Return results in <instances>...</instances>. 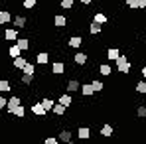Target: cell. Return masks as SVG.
Segmentation results:
<instances>
[{"label":"cell","mask_w":146,"mask_h":144,"mask_svg":"<svg viewBox=\"0 0 146 144\" xmlns=\"http://www.w3.org/2000/svg\"><path fill=\"white\" fill-rule=\"evenodd\" d=\"M130 67H132V63L128 61L126 55H119V57H117V71H119V73L126 75V73L130 71Z\"/></svg>","instance_id":"1"},{"label":"cell","mask_w":146,"mask_h":144,"mask_svg":"<svg viewBox=\"0 0 146 144\" xmlns=\"http://www.w3.org/2000/svg\"><path fill=\"white\" fill-rule=\"evenodd\" d=\"M4 40L6 42H16L18 38H20V34H18V28H4Z\"/></svg>","instance_id":"2"},{"label":"cell","mask_w":146,"mask_h":144,"mask_svg":"<svg viewBox=\"0 0 146 144\" xmlns=\"http://www.w3.org/2000/svg\"><path fill=\"white\" fill-rule=\"evenodd\" d=\"M18 105H22L20 97H18V95H12L10 99H8V103H6V111H8V115H12V111H14Z\"/></svg>","instance_id":"3"},{"label":"cell","mask_w":146,"mask_h":144,"mask_svg":"<svg viewBox=\"0 0 146 144\" xmlns=\"http://www.w3.org/2000/svg\"><path fill=\"white\" fill-rule=\"evenodd\" d=\"M32 113H34L36 117H46V115H48L46 107L42 105V101H40V103H34V105H32Z\"/></svg>","instance_id":"4"},{"label":"cell","mask_w":146,"mask_h":144,"mask_svg":"<svg viewBox=\"0 0 146 144\" xmlns=\"http://www.w3.org/2000/svg\"><path fill=\"white\" fill-rule=\"evenodd\" d=\"M51 73L53 75H63L65 73V63L63 61H53L51 63Z\"/></svg>","instance_id":"5"},{"label":"cell","mask_w":146,"mask_h":144,"mask_svg":"<svg viewBox=\"0 0 146 144\" xmlns=\"http://www.w3.org/2000/svg\"><path fill=\"white\" fill-rule=\"evenodd\" d=\"M81 89V83L77 81V79H69L67 83H65V91L67 93H75V91H79Z\"/></svg>","instance_id":"6"},{"label":"cell","mask_w":146,"mask_h":144,"mask_svg":"<svg viewBox=\"0 0 146 144\" xmlns=\"http://www.w3.org/2000/svg\"><path fill=\"white\" fill-rule=\"evenodd\" d=\"M57 138H59V142H63V144H69L73 140V134H71V130H61L59 134H57Z\"/></svg>","instance_id":"7"},{"label":"cell","mask_w":146,"mask_h":144,"mask_svg":"<svg viewBox=\"0 0 146 144\" xmlns=\"http://www.w3.org/2000/svg\"><path fill=\"white\" fill-rule=\"evenodd\" d=\"M87 59H89V55H87V53H83V51H77V53L73 55L75 65H85V63H87Z\"/></svg>","instance_id":"8"},{"label":"cell","mask_w":146,"mask_h":144,"mask_svg":"<svg viewBox=\"0 0 146 144\" xmlns=\"http://www.w3.org/2000/svg\"><path fill=\"white\" fill-rule=\"evenodd\" d=\"M12 24H14V28H18V30H24L26 24H28V18H24V16H14L12 18Z\"/></svg>","instance_id":"9"},{"label":"cell","mask_w":146,"mask_h":144,"mask_svg":"<svg viewBox=\"0 0 146 144\" xmlns=\"http://www.w3.org/2000/svg\"><path fill=\"white\" fill-rule=\"evenodd\" d=\"M36 61H38V65H48V63H49V53H48V51H40V53H36Z\"/></svg>","instance_id":"10"},{"label":"cell","mask_w":146,"mask_h":144,"mask_svg":"<svg viewBox=\"0 0 146 144\" xmlns=\"http://www.w3.org/2000/svg\"><path fill=\"white\" fill-rule=\"evenodd\" d=\"M81 44H83V38L81 36H71L69 40H67V46L73 49H77V48H81Z\"/></svg>","instance_id":"11"},{"label":"cell","mask_w":146,"mask_h":144,"mask_svg":"<svg viewBox=\"0 0 146 144\" xmlns=\"http://www.w3.org/2000/svg\"><path fill=\"white\" fill-rule=\"evenodd\" d=\"M79 91H81V95H83V97H93V93H95V89H93L91 83H83Z\"/></svg>","instance_id":"12"},{"label":"cell","mask_w":146,"mask_h":144,"mask_svg":"<svg viewBox=\"0 0 146 144\" xmlns=\"http://www.w3.org/2000/svg\"><path fill=\"white\" fill-rule=\"evenodd\" d=\"M65 109H67V107H65V105H61V103L57 101V103H53L51 113H53V115H57V117H63V115H65Z\"/></svg>","instance_id":"13"},{"label":"cell","mask_w":146,"mask_h":144,"mask_svg":"<svg viewBox=\"0 0 146 144\" xmlns=\"http://www.w3.org/2000/svg\"><path fill=\"white\" fill-rule=\"evenodd\" d=\"M65 24H67V18H65L63 14H55V16H53V26H55V28H63Z\"/></svg>","instance_id":"14"},{"label":"cell","mask_w":146,"mask_h":144,"mask_svg":"<svg viewBox=\"0 0 146 144\" xmlns=\"http://www.w3.org/2000/svg\"><path fill=\"white\" fill-rule=\"evenodd\" d=\"M77 136H79L81 140H87V138L91 136V128H89V126H79V130H77Z\"/></svg>","instance_id":"15"},{"label":"cell","mask_w":146,"mask_h":144,"mask_svg":"<svg viewBox=\"0 0 146 144\" xmlns=\"http://www.w3.org/2000/svg\"><path fill=\"white\" fill-rule=\"evenodd\" d=\"M8 55L14 59V57H18V55H22V48L18 46V44H12L10 48H8Z\"/></svg>","instance_id":"16"},{"label":"cell","mask_w":146,"mask_h":144,"mask_svg":"<svg viewBox=\"0 0 146 144\" xmlns=\"http://www.w3.org/2000/svg\"><path fill=\"white\" fill-rule=\"evenodd\" d=\"M10 22H12V14L8 10H0V24L6 26V24H10Z\"/></svg>","instance_id":"17"},{"label":"cell","mask_w":146,"mask_h":144,"mask_svg":"<svg viewBox=\"0 0 146 144\" xmlns=\"http://www.w3.org/2000/svg\"><path fill=\"white\" fill-rule=\"evenodd\" d=\"M101 32H103V24H99V22H91L89 24V34L91 36H97Z\"/></svg>","instance_id":"18"},{"label":"cell","mask_w":146,"mask_h":144,"mask_svg":"<svg viewBox=\"0 0 146 144\" xmlns=\"http://www.w3.org/2000/svg\"><path fill=\"white\" fill-rule=\"evenodd\" d=\"M113 132H115L113 124H103V126H101V136L109 138V136H113Z\"/></svg>","instance_id":"19"},{"label":"cell","mask_w":146,"mask_h":144,"mask_svg":"<svg viewBox=\"0 0 146 144\" xmlns=\"http://www.w3.org/2000/svg\"><path fill=\"white\" fill-rule=\"evenodd\" d=\"M61 105H65V107H71L73 105V99H71V93H63V95H59V99H57Z\"/></svg>","instance_id":"20"},{"label":"cell","mask_w":146,"mask_h":144,"mask_svg":"<svg viewBox=\"0 0 146 144\" xmlns=\"http://www.w3.org/2000/svg\"><path fill=\"white\" fill-rule=\"evenodd\" d=\"M119 55H121V51H119L117 48H109L107 49V59H109V61H117Z\"/></svg>","instance_id":"21"},{"label":"cell","mask_w":146,"mask_h":144,"mask_svg":"<svg viewBox=\"0 0 146 144\" xmlns=\"http://www.w3.org/2000/svg\"><path fill=\"white\" fill-rule=\"evenodd\" d=\"M26 63H28V59H26L24 55H18V57H14V69H20V71H22V67H24Z\"/></svg>","instance_id":"22"},{"label":"cell","mask_w":146,"mask_h":144,"mask_svg":"<svg viewBox=\"0 0 146 144\" xmlns=\"http://www.w3.org/2000/svg\"><path fill=\"white\" fill-rule=\"evenodd\" d=\"M12 117H18V119H24L26 117V109H24V105H18L14 111H12Z\"/></svg>","instance_id":"23"},{"label":"cell","mask_w":146,"mask_h":144,"mask_svg":"<svg viewBox=\"0 0 146 144\" xmlns=\"http://www.w3.org/2000/svg\"><path fill=\"white\" fill-rule=\"evenodd\" d=\"M20 83H22V85H32V83H34V75L22 73V75H20Z\"/></svg>","instance_id":"24"},{"label":"cell","mask_w":146,"mask_h":144,"mask_svg":"<svg viewBox=\"0 0 146 144\" xmlns=\"http://www.w3.org/2000/svg\"><path fill=\"white\" fill-rule=\"evenodd\" d=\"M99 73H101L103 77H109V75L113 73V69H111V65H107V63H101V65H99Z\"/></svg>","instance_id":"25"},{"label":"cell","mask_w":146,"mask_h":144,"mask_svg":"<svg viewBox=\"0 0 146 144\" xmlns=\"http://www.w3.org/2000/svg\"><path fill=\"white\" fill-rule=\"evenodd\" d=\"M16 44L22 48V51H28V49H30V40H28V38H18Z\"/></svg>","instance_id":"26"},{"label":"cell","mask_w":146,"mask_h":144,"mask_svg":"<svg viewBox=\"0 0 146 144\" xmlns=\"http://www.w3.org/2000/svg\"><path fill=\"white\" fill-rule=\"evenodd\" d=\"M93 22H99V24H107V22H109V18H107V14H103V12H97V14L93 16Z\"/></svg>","instance_id":"27"},{"label":"cell","mask_w":146,"mask_h":144,"mask_svg":"<svg viewBox=\"0 0 146 144\" xmlns=\"http://www.w3.org/2000/svg\"><path fill=\"white\" fill-rule=\"evenodd\" d=\"M10 89H12L10 81H8V79H0V93H8Z\"/></svg>","instance_id":"28"},{"label":"cell","mask_w":146,"mask_h":144,"mask_svg":"<svg viewBox=\"0 0 146 144\" xmlns=\"http://www.w3.org/2000/svg\"><path fill=\"white\" fill-rule=\"evenodd\" d=\"M134 89H136V93H140V95H146V79L138 81V83L134 85Z\"/></svg>","instance_id":"29"},{"label":"cell","mask_w":146,"mask_h":144,"mask_svg":"<svg viewBox=\"0 0 146 144\" xmlns=\"http://www.w3.org/2000/svg\"><path fill=\"white\" fill-rule=\"evenodd\" d=\"M91 85H93L95 93H101V91L105 89V83H103V81H99V79H93V81H91Z\"/></svg>","instance_id":"30"},{"label":"cell","mask_w":146,"mask_h":144,"mask_svg":"<svg viewBox=\"0 0 146 144\" xmlns=\"http://www.w3.org/2000/svg\"><path fill=\"white\" fill-rule=\"evenodd\" d=\"M42 105H44V107H46V111H51V109H53V99H49V97H44V99H42Z\"/></svg>","instance_id":"31"},{"label":"cell","mask_w":146,"mask_h":144,"mask_svg":"<svg viewBox=\"0 0 146 144\" xmlns=\"http://www.w3.org/2000/svg\"><path fill=\"white\" fill-rule=\"evenodd\" d=\"M22 73H30V75H34V73H36V65L28 61V63H26L24 67H22Z\"/></svg>","instance_id":"32"},{"label":"cell","mask_w":146,"mask_h":144,"mask_svg":"<svg viewBox=\"0 0 146 144\" xmlns=\"http://www.w3.org/2000/svg\"><path fill=\"white\" fill-rule=\"evenodd\" d=\"M136 117L138 119H146V105H138L136 107Z\"/></svg>","instance_id":"33"},{"label":"cell","mask_w":146,"mask_h":144,"mask_svg":"<svg viewBox=\"0 0 146 144\" xmlns=\"http://www.w3.org/2000/svg\"><path fill=\"white\" fill-rule=\"evenodd\" d=\"M59 6L63 10H71L73 8V0H59Z\"/></svg>","instance_id":"34"},{"label":"cell","mask_w":146,"mask_h":144,"mask_svg":"<svg viewBox=\"0 0 146 144\" xmlns=\"http://www.w3.org/2000/svg\"><path fill=\"white\" fill-rule=\"evenodd\" d=\"M36 4H38V0H24V2H22V6L28 8V10H34V6H36Z\"/></svg>","instance_id":"35"},{"label":"cell","mask_w":146,"mask_h":144,"mask_svg":"<svg viewBox=\"0 0 146 144\" xmlns=\"http://www.w3.org/2000/svg\"><path fill=\"white\" fill-rule=\"evenodd\" d=\"M44 142H46V144H57V142H59V138H57V136H48Z\"/></svg>","instance_id":"36"},{"label":"cell","mask_w":146,"mask_h":144,"mask_svg":"<svg viewBox=\"0 0 146 144\" xmlns=\"http://www.w3.org/2000/svg\"><path fill=\"white\" fill-rule=\"evenodd\" d=\"M6 103H8V99L0 93V109H6Z\"/></svg>","instance_id":"37"},{"label":"cell","mask_w":146,"mask_h":144,"mask_svg":"<svg viewBox=\"0 0 146 144\" xmlns=\"http://www.w3.org/2000/svg\"><path fill=\"white\" fill-rule=\"evenodd\" d=\"M81 4L83 6H89V4H93V0H81Z\"/></svg>","instance_id":"38"},{"label":"cell","mask_w":146,"mask_h":144,"mask_svg":"<svg viewBox=\"0 0 146 144\" xmlns=\"http://www.w3.org/2000/svg\"><path fill=\"white\" fill-rule=\"evenodd\" d=\"M140 73H142V77H144V79H146V65H144V67H142V71H140Z\"/></svg>","instance_id":"39"},{"label":"cell","mask_w":146,"mask_h":144,"mask_svg":"<svg viewBox=\"0 0 146 144\" xmlns=\"http://www.w3.org/2000/svg\"><path fill=\"white\" fill-rule=\"evenodd\" d=\"M124 4H126V6H130V4H132V0H124Z\"/></svg>","instance_id":"40"},{"label":"cell","mask_w":146,"mask_h":144,"mask_svg":"<svg viewBox=\"0 0 146 144\" xmlns=\"http://www.w3.org/2000/svg\"><path fill=\"white\" fill-rule=\"evenodd\" d=\"M142 2H144V4H146V0H142Z\"/></svg>","instance_id":"41"}]
</instances>
